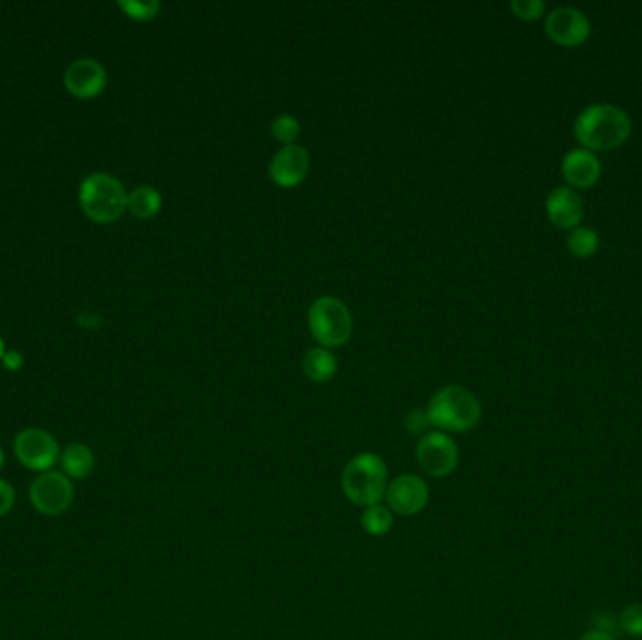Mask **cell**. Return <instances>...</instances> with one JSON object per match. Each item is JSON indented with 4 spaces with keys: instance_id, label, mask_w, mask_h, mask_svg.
Segmentation results:
<instances>
[{
    "instance_id": "cell-18",
    "label": "cell",
    "mask_w": 642,
    "mask_h": 640,
    "mask_svg": "<svg viewBox=\"0 0 642 640\" xmlns=\"http://www.w3.org/2000/svg\"><path fill=\"white\" fill-rule=\"evenodd\" d=\"M162 209V196L153 186H138L128 194V211L138 218H153Z\"/></svg>"
},
{
    "instance_id": "cell-11",
    "label": "cell",
    "mask_w": 642,
    "mask_h": 640,
    "mask_svg": "<svg viewBox=\"0 0 642 640\" xmlns=\"http://www.w3.org/2000/svg\"><path fill=\"white\" fill-rule=\"evenodd\" d=\"M310 169V156L301 145H286L273 156L269 177L280 188H295L303 183Z\"/></svg>"
},
{
    "instance_id": "cell-27",
    "label": "cell",
    "mask_w": 642,
    "mask_h": 640,
    "mask_svg": "<svg viewBox=\"0 0 642 640\" xmlns=\"http://www.w3.org/2000/svg\"><path fill=\"white\" fill-rule=\"evenodd\" d=\"M79 325H83L85 329H96V327H100V323H102V320H100V316L98 314H94V312H81L79 314Z\"/></svg>"
},
{
    "instance_id": "cell-15",
    "label": "cell",
    "mask_w": 642,
    "mask_h": 640,
    "mask_svg": "<svg viewBox=\"0 0 642 640\" xmlns=\"http://www.w3.org/2000/svg\"><path fill=\"white\" fill-rule=\"evenodd\" d=\"M59 462H61V472L74 481L87 479L96 466L94 453L85 443H68L61 451Z\"/></svg>"
},
{
    "instance_id": "cell-4",
    "label": "cell",
    "mask_w": 642,
    "mask_h": 640,
    "mask_svg": "<svg viewBox=\"0 0 642 640\" xmlns=\"http://www.w3.org/2000/svg\"><path fill=\"white\" fill-rule=\"evenodd\" d=\"M81 209L98 224H111L128 209V194L119 179L107 173H92L79 190Z\"/></svg>"
},
{
    "instance_id": "cell-5",
    "label": "cell",
    "mask_w": 642,
    "mask_h": 640,
    "mask_svg": "<svg viewBox=\"0 0 642 640\" xmlns=\"http://www.w3.org/2000/svg\"><path fill=\"white\" fill-rule=\"evenodd\" d=\"M308 327L321 348H340L352 336V312L338 297L321 295L310 305Z\"/></svg>"
},
{
    "instance_id": "cell-29",
    "label": "cell",
    "mask_w": 642,
    "mask_h": 640,
    "mask_svg": "<svg viewBox=\"0 0 642 640\" xmlns=\"http://www.w3.org/2000/svg\"><path fill=\"white\" fill-rule=\"evenodd\" d=\"M4 464H6V457H4V451L0 449V470L4 468Z\"/></svg>"
},
{
    "instance_id": "cell-7",
    "label": "cell",
    "mask_w": 642,
    "mask_h": 640,
    "mask_svg": "<svg viewBox=\"0 0 642 640\" xmlns=\"http://www.w3.org/2000/svg\"><path fill=\"white\" fill-rule=\"evenodd\" d=\"M74 496L72 479L55 470L40 473L29 488L32 507L46 517H59L66 513L74 502Z\"/></svg>"
},
{
    "instance_id": "cell-9",
    "label": "cell",
    "mask_w": 642,
    "mask_h": 640,
    "mask_svg": "<svg viewBox=\"0 0 642 640\" xmlns=\"http://www.w3.org/2000/svg\"><path fill=\"white\" fill-rule=\"evenodd\" d=\"M545 34L552 44L579 47L592 36V21L575 6H556L545 14Z\"/></svg>"
},
{
    "instance_id": "cell-6",
    "label": "cell",
    "mask_w": 642,
    "mask_h": 640,
    "mask_svg": "<svg viewBox=\"0 0 642 640\" xmlns=\"http://www.w3.org/2000/svg\"><path fill=\"white\" fill-rule=\"evenodd\" d=\"M415 458L419 468L427 473L428 477L445 479L459 468V445L449 434L440 430H430L419 438L415 447Z\"/></svg>"
},
{
    "instance_id": "cell-25",
    "label": "cell",
    "mask_w": 642,
    "mask_h": 640,
    "mask_svg": "<svg viewBox=\"0 0 642 640\" xmlns=\"http://www.w3.org/2000/svg\"><path fill=\"white\" fill-rule=\"evenodd\" d=\"M16 505V490L6 481L0 479V519L6 517Z\"/></svg>"
},
{
    "instance_id": "cell-20",
    "label": "cell",
    "mask_w": 642,
    "mask_h": 640,
    "mask_svg": "<svg viewBox=\"0 0 642 640\" xmlns=\"http://www.w3.org/2000/svg\"><path fill=\"white\" fill-rule=\"evenodd\" d=\"M271 134L284 147L293 145L295 139L301 134V124L297 121V117H293L290 113H282L271 122Z\"/></svg>"
},
{
    "instance_id": "cell-10",
    "label": "cell",
    "mask_w": 642,
    "mask_h": 640,
    "mask_svg": "<svg viewBox=\"0 0 642 640\" xmlns=\"http://www.w3.org/2000/svg\"><path fill=\"white\" fill-rule=\"evenodd\" d=\"M385 500L393 513L400 517H413L427 507L430 487L421 475L402 473L387 485Z\"/></svg>"
},
{
    "instance_id": "cell-22",
    "label": "cell",
    "mask_w": 642,
    "mask_h": 640,
    "mask_svg": "<svg viewBox=\"0 0 642 640\" xmlns=\"http://www.w3.org/2000/svg\"><path fill=\"white\" fill-rule=\"evenodd\" d=\"M618 622H620V627H622V631H624L626 635H629V637H635V639H641L642 603H631V605L624 607Z\"/></svg>"
},
{
    "instance_id": "cell-28",
    "label": "cell",
    "mask_w": 642,
    "mask_h": 640,
    "mask_svg": "<svg viewBox=\"0 0 642 640\" xmlns=\"http://www.w3.org/2000/svg\"><path fill=\"white\" fill-rule=\"evenodd\" d=\"M581 640H614V637L603 629H590L582 635Z\"/></svg>"
},
{
    "instance_id": "cell-12",
    "label": "cell",
    "mask_w": 642,
    "mask_h": 640,
    "mask_svg": "<svg viewBox=\"0 0 642 640\" xmlns=\"http://www.w3.org/2000/svg\"><path fill=\"white\" fill-rule=\"evenodd\" d=\"M603 175V164L599 156L588 149H571L562 158V177L566 186L573 190H588L599 183Z\"/></svg>"
},
{
    "instance_id": "cell-23",
    "label": "cell",
    "mask_w": 642,
    "mask_h": 640,
    "mask_svg": "<svg viewBox=\"0 0 642 640\" xmlns=\"http://www.w3.org/2000/svg\"><path fill=\"white\" fill-rule=\"evenodd\" d=\"M513 16L522 21H537L541 17H545L547 6L543 0H513L509 4Z\"/></svg>"
},
{
    "instance_id": "cell-2",
    "label": "cell",
    "mask_w": 642,
    "mask_h": 640,
    "mask_svg": "<svg viewBox=\"0 0 642 640\" xmlns=\"http://www.w3.org/2000/svg\"><path fill=\"white\" fill-rule=\"evenodd\" d=\"M428 423L440 432H470L481 423V402L474 393L462 385H445L438 389L427 410Z\"/></svg>"
},
{
    "instance_id": "cell-19",
    "label": "cell",
    "mask_w": 642,
    "mask_h": 640,
    "mask_svg": "<svg viewBox=\"0 0 642 640\" xmlns=\"http://www.w3.org/2000/svg\"><path fill=\"white\" fill-rule=\"evenodd\" d=\"M567 250L577 258V260H588L592 256H596L599 246H601V239L596 229L588 228V226H579V228L571 229L567 235Z\"/></svg>"
},
{
    "instance_id": "cell-16",
    "label": "cell",
    "mask_w": 642,
    "mask_h": 640,
    "mask_svg": "<svg viewBox=\"0 0 642 640\" xmlns=\"http://www.w3.org/2000/svg\"><path fill=\"white\" fill-rule=\"evenodd\" d=\"M337 370V357L327 348L316 346V348L306 351V355L303 357V372L308 380L325 383V381L335 378Z\"/></svg>"
},
{
    "instance_id": "cell-1",
    "label": "cell",
    "mask_w": 642,
    "mask_h": 640,
    "mask_svg": "<svg viewBox=\"0 0 642 640\" xmlns=\"http://www.w3.org/2000/svg\"><path fill=\"white\" fill-rule=\"evenodd\" d=\"M633 132V121L626 109L609 102L584 107L573 121V134L582 149L592 153L614 151L626 143Z\"/></svg>"
},
{
    "instance_id": "cell-24",
    "label": "cell",
    "mask_w": 642,
    "mask_h": 640,
    "mask_svg": "<svg viewBox=\"0 0 642 640\" xmlns=\"http://www.w3.org/2000/svg\"><path fill=\"white\" fill-rule=\"evenodd\" d=\"M428 423L427 412L425 410H412L406 415L404 419V427L408 430V434H419L425 436L427 434Z\"/></svg>"
},
{
    "instance_id": "cell-8",
    "label": "cell",
    "mask_w": 642,
    "mask_h": 640,
    "mask_svg": "<svg viewBox=\"0 0 642 640\" xmlns=\"http://www.w3.org/2000/svg\"><path fill=\"white\" fill-rule=\"evenodd\" d=\"M16 458L32 472H49L61 457L59 443L44 428H23L14 438Z\"/></svg>"
},
{
    "instance_id": "cell-13",
    "label": "cell",
    "mask_w": 642,
    "mask_h": 640,
    "mask_svg": "<svg viewBox=\"0 0 642 640\" xmlns=\"http://www.w3.org/2000/svg\"><path fill=\"white\" fill-rule=\"evenodd\" d=\"M545 211L554 228L571 231L582 226L584 201L577 190L569 186H556L547 196Z\"/></svg>"
},
{
    "instance_id": "cell-26",
    "label": "cell",
    "mask_w": 642,
    "mask_h": 640,
    "mask_svg": "<svg viewBox=\"0 0 642 640\" xmlns=\"http://www.w3.org/2000/svg\"><path fill=\"white\" fill-rule=\"evenodd\" d=\"M2 365L10 372H17L23 366V355L19 351H6L2 357Z\"/></svg>"
},
{
    "instance_id": "cell-30",
    "label": "cell",
    "mask_w": 642,
    "mask_h": 640,
    "mask_svg": "<svg viewBox=\"0 0 642 640\" xmlns=\"http://www.w3.org/2000/svg\"><path fill=\"white\" fill-rule=\"evenodd\" d=\"M4 353H6V351H4V340L0 338V359L4 357Z\"/></svg>"
},
{
    "instance_id": "cell-21",
    "label": "cell",
    "mask_w": 642,
    "mask_h": 640,
    "mask_svg": "<svg viewBox=\"0 0 642 640\" xmlns=\"http://www.w3.org/2000/svg\"><path fill=\"white\" fill-rule=\"evenodd\" d=\"M126 16L136 21H151L160 12L158 0H119L117 4Z\"/></svg>"
},
{
    "instance_id": "cell-14",
    "label": "cell",
    "mask_w": 642,
    "mask_h": 640,
    "mask_svg": "<svg viewBox=\"0 0 642 640\" xmlns=\"http://www.w3.org/2000/svg\"><path fill=\"white\" fill-rule=\"evenodd\" d=\"M64 85L77 98H94L106 89V68L94 59H79L68 66Z\"/></svg>"
},
{
    "instance_id": "cell-17",
    "label": "cell",
    "mask_w": 642,
    "mask_h": 640,
    "mask_svg": "<svg viewBox=\"0 0 642 640\" xmlns=\"http://www.w3.org/2000/svg\"><path fill=\"white\" fill-rule=\"evenodd\" d=\"M393 526H395V513L383 503L365 507L361 513V528L372 537H383L389 534Z\"/></svg>"
},
{
    "instance_id": "cell-3",
    "label": "cell",
    "mask_w": 642,
    "mask_h": 640,
    "mask_svg": "<svg viewBox=\"0 0 642 640\" xmlns=\"http://www.w3.org/2000/svg\"><path fill=\"white\" fill-rule=\"evenodd\" d=\"M389 485L387 464L376 453H359L342 470L340 487L344 496L359 507H370L385 500Z\"/></svg>"
}]
</instances>
